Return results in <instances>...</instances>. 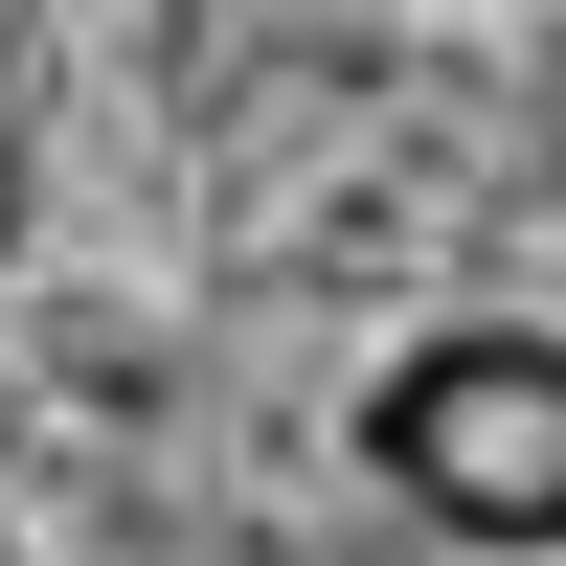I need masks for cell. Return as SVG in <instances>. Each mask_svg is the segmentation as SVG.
Wrapping results in <instances>:
<instances>
[{
  "label": "cell",
  "instance_id": "obj_1",
  "mask_svg": "<svg viewBox=\"0 0 566 566\" xmlns=\"http://www.w3.org/2000/svg\"><path fill=\"white\" fill-rule=\"evenodd\" d=\"M363 453H386V499H408L431 544L566 566V340H544V317H453V340H408L386 408H363Z\"/></svg>",
  "mask_w": 566,
  "mask_h": 566
},
{
  "label": "cell",
  "instance_id": "obj_2",
  "mask_svg": "<svg viewBox=\"0 0 566 566\" xmlns=\"http://www.w3.org/2000/svg\"><path fill=\"white\" fill-rule=\"evenodd\" d=\"M0 566H23V544H0Z\"/></svg>",
  "mask_w": 566,
  "mask_h": 566
}]
</instances>
